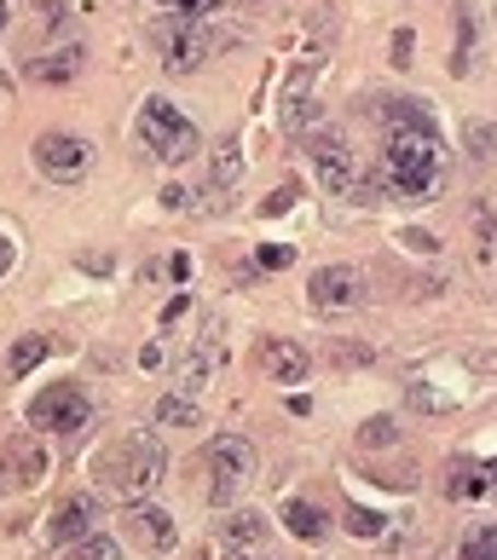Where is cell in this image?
Instances as JSON below:
<instances>
[{
    "label": "cell",
    "instance_id": "obj_13",
    "mask_svg": "<svg viewBox=\"0 0 497 560\" xmlns=\"http://www.w3.org/2000/svg\"><path fill=\"white\" fill-rule=\"evenodd\" d=\"M220 544H226V549H261V544H266V514H261V509L232 514V521L220 526Z\"/></svg>",
    "mask_w": 497,
    "mask_h": 560
},
{
    "label": "cell",
    "instance_id": "obj_24",
    "mask_svg": "<svg viewBox=\"0 0 497 560\" xmlns=\"http://www.w3.org/2000/svg\"><path fill=\"white\" fill-rule=\"evenodd\" d=\"M289 260H296V255H289V248H284V243H266V248H261V255H255V266H266V272H284V266H289Z\"/></svg>",
    "mask_w": 497,
    "mask_h": 560
},
{
    "label": "cell",
    "instance_id": "obj_15",
    "mask_svg": "<svg viewBox=\"0 0 497 560\" xmlns=\"http://www.w3.org/2000/svg\"><path fill=\"white\" fill-rule=\"evenodd\" d=\"M458 503H474V497H492V480H486V463H458L451 468V486H446Z\"/></svg>",
    "mask_w": 497,
    "mask_h": 560
},
{
    "label": "cell",
    "instance_id": "obj_1",
    "mask_svg": "<svg viewBox=\"0 0 497 560\" xmlns=\"http://www.w3.org/2000/svg\"><path fill=\"white\" fill-rule=\"evenodd\" d=\"M382 191L400 202H423L440 191V144L423 110L400 105L393 110V133H388V156H382Z\"/></svg>",
    "mask_w": 497,
    "mask_h": 560
},
{
    "label": "cell",
    "instance_id": "obj_23",
    "mask_svg": "<svg viewBox=\"0 0 497 560\" xmlns=\"http://www.w3.org/2000/svg\"><path fill=\"white\" fill-rule=\"evenodd\" d=\"M203 382H209V352H197V359H185V370H180V387H185V393H197Z\"/></svg>",
    "mask_w": 497,
    "mask_h": 560
},
{
    "label": "cell",
    "instance_id": "obj_2",
    "mask_svg": "<svg viewBox=\"0 0 497 560\" xmlns=\"http://www.w3.org/2000/svg\"><path fill=\"white\" fill-rule=\"evenodd\" d=\"M162 463H169V456H162V445L151 440V433H128V440H116L105 451L99 474H105V486L122 497V503H145L162 480Z\"/></svg>",
    "mask_w": 497,
    "mask_h": 560
},
{
    "label": "cell",
    "instance_id": "obj_20",
    "mask_svg": "<svg viewBox=\"0 0 497 560\" xmlns=\"http://www.w3.org/2000/svg\"><path fill=\"white\" fill-rule=\"evenodd\" d=\"M157 422H169V428H192V422H197V405L185 399V393H174V399H162V405H157Z\"/></svg>",
    "mask_w": 497,
    "mask_h": 560
},
{
    "label": "cell",
    "instance_id": "obj_31",
    "mask_svg": "<svg viewBox=\"0 0 497 560\" xmlns=\"http://www.w3.org/2000/svg\"><path fill=\"white\" fill-rule=\"evenodd\" d=\"M486 480H492V497H497V456H492V463H486Z\"/></svg>",
    "mask_w": 497,
    "mask_h": 560
},
{
    "label": "cell",
    "instance_id": "obj_17",
    "mask_svg": "<svg viewBox=\"0 0 497 560\" xmlns=\"http://www.w3.org/2000/svg\"><path fill=\"white\" fill-rule=\"evenodd\" d=\"M209 185L220 197H232V185H238V139H220V156H215V168H209Z\"/></svg>",
    "mask_w": 497,
    "mask_h": 560
},
{
    "label": "cell",
    "instance_id": "obj_22",
    "mask_svg": "<svg viewBox=\"0 0 497 560\" xmlns=\"http://www.w3.org/2000/svg\"><path fill=\"white\" fill-rule=\"evenodd\" d=\"M347 532H354V537H382L388 521H382L377 509H347Z\"/></svg>",
    "mask_w": 497,
    "mask_h": 560
},
{
    "label": "cell",
    "instance_id": "obj_6",
    "mask_svg": "<svg viewBox=\"0 0 497 560\" xmlns=\"http://www.w3.org/2000/svg\"><path fill=\"white\" fill-rule=\"evenodd\" d=\"M35 168L53 185H76L93 168V151H88V139H76V133H41L35 139Z\"/></svg>",
    "mask_w": 497,
    "mask_h": 560
},
{
    "label": "cell",
    "instance_id": "obj_32",
    "mask_svg": "<svg viewBox=\"0 0 497 560\" xmlns=\"http://www.w3.org/2000/svg\"><path fill=\"white\" fill-rule=\"evenodd\" d=\"M0 24H7V7H0Z\"/></svg>",
    "mask_w": 497,
    "mask_h": 560
},
{
    "label": "cell",
    "instance_id": "obj_30",
    "mask_svg": "<svg viewBox=\"0 0 497 560\" xmlns=\"http://www.w3.org/2000/svg\"><path fill=\"white\" fill-rule=\"evenodd\" d=\"M7 266H12V243L0 237V278H7Z\"/></svg>",
    "mask_w": 497,
    "mask_h": 560
},
{
    "label": "cell",
    "instance_id": "obj_25",
    "mask_svg": "<svg viewBox=\"0 0 497 560\" xmlns=\"http://www.w3.org/2000/svg\"><path fill=\"white\" fill-rule=\"evenodd\" d=\"M169 12H180V18H203V12H215V0H162Z\"/></svg>",
    "mask_w": 497,
    "mask_h": 560
},
{
    "label": "cell",
    "instance_id": "obj_16",
    "mask_svg": "<svg viewBox=\"0 0 497 560\" xmlns=\"http://www.w3.org/2000/svg\"><path fill=\"white\" fill-rule=\"evenodd\" d=\"M284 526L296 532V537H324V532H330V521H324L319 503H289V509H284Z\"/></svg>",
    "mask_w": 497,
    "mask_h": 560
},
{
    "label": "cell",
    "instance_id": "obj_27",
    "mask_svg": "<svg viewBox=\"0 0 497 560\" xmlns=\"http://www.w3.org/2000/svg\"><path fill=\"white\" fill-rule=\"evenodd\" d=\"M393 433H400V428H393V422H370V428H365V445H388Z\"/></svg>",
    "mask_w": 497,
    "mask_h": 560
},
{
    "label": "cell",
    "instance_id": "obj_7",
    "mask_svg": "<svg viewBox=\"0 0 497 560\" xmlns=\"http://www.w3.org/2000/svg\"><path fill=\"white\" fill-rule=\"evenodd\" d=\"M307 295H313L319 313H354L365 301V278L354 266H319V272L307 278Z\"/></svg>",
    "mask_w": 497,
    "mask_h": 560
},
{
    "label": "cell",
    "instance_id": "obj_8",
    "mask_svg": "<svg viewBox=\"0 0 497 560\" xmlns=\"http://www.w3.org/2000/svg\"><path fill=\"white\" fill-rule=\"evenodd\" d=\"M307 162H313V179L324 185L330 197H342V191H354V151L336 139V133H319V139H307Z\"/></svg>",
    "mask_w": 497,
    "mask_h": 560
},
{
    "label": "cell",
    "instance_id": "obj_5",
    "mask_svg": "<svg viewBox=\"0 0 497 560\" xmlns=\"http://www.w3.org/2000/svg\"><path fill=\"white\" fill-rule=\"evenodd\" d=\"M203 463H209L215 503H226V497L255 474V445H248L243 433H220V440H209V451H203Z\"/></svg>",
    "mask_w": 497,
    "mask_h": 560
},
{
    "label": "cell",
    "instance_id": "obj_11",
    "mask_svg": "<svg viewBox=\"0 0 497 560\" xmlns=\"http://www.w3.org/2000/svg\"><path fill=\"white\" fill-rule=\"evenodd\" d=\"M203 58H209V35H203V30H192V24H185V30H174L169 40H162V65H169L174 75H192V70L203 65Z\"/></svg>",
    "mask_w": 497,
    "mask_h": 560
},
{
    "label": "cell",
    "instance_id": "obj_4",
    "mask_svg": "<svg viewBox=\"0 0 497 560\" xmlns=\"http://www.w3.org/2000/svg\"><path fill=\"white\" fill-rule=\"evenodd\" d=\"M88 417H93V405H88V393H81L76 382H58V387H47L41 399L30 405V428H47V433H76L88 428Z\"/></svg>",
    "mask_w": 497,
    "mask_h": 560
},
{
    "label": "cell",
    "instance_id": "obj_19",
    "mask_svg": "<svg viewBox=\"0 0 497 560\" xmlns=\"http://www.w3.org/2000/svg\"><path fill=\"white\" fill-rule=\"evenodd\" d=\"M41 359H47V336H24L12 347V376H30Z\"/></svg>",
    "mask_w": 497,
    "mask_h": 560
},
{
    "label": "cell",
    "instance_id": "obj_14",
    "mask_svg": "<svg viewBox=\"0 0 497 560\" xmlns=\"http://www.w3.org/2000/svg\"><path fill=\"white\" fill-rule=\"evenodd\" d=\"M7 474H12V486H41V474H47V451H41V445H12L7 451Z\"/></svg>",
    "mask_w": 497,
    "mask_h": 560
},
{
    "label": "cell",
    "instance_id": "obj_18",
    "mask_svg": "<svg viewBox=\"0 0 497 560\" xmlns=\"http://www.w3.org/2000/svg\"><path fill=\"white\" fill-rule=\"evenodd\" d=\"M458 560H497V521L481 526V532H469L463 549H458Z\"/></svg>",
    "mask_w": 497,
    "mask_h": 560
},
{
    "label": "cell",
    "instance_id": "obj_10",
    "mask_svg": "<svg viewBox=\"0 0 497 560\" xmlns=\"http://www.w3.org/2000/svg\"><path fill=\"white\" fill-rule=\"evenodd\" d=\"M261 370H266V376H273L278 387H296V382H307L313 359H307V347H301V341L273 336V341H261Z\"/></svg>",
    "mask_w": 497,
    "mask_h": 560
},
{
    "label": "cell",
    "instance_id": "obj_9",
    "mask_svg": "<svg viewBox=\"0 0 497 560\" xmlns=\"http://www.w3.org/2000/svg\"><path fill=\"white\" fill-rule=\"evenodd\" d=\"M128 537H134V544H139L145 555H169V549L180 544V532H174V514H169V509H157L151 497L128 509Z\"/></svg>",
    "mask_w": 497,
    "mask_h": 560
},
{
    "label": "cell",
    "instance_id": "obj_29",
    "mask_svg": "<svg viewBox=\"0 0 497 560\" xmlns=\"http://www.w3.org/2000/svg\"><path fill=\"white\" fill-rule=\"evenodd\" d=\"M226 560H273V555H261V549H226Z\"/></svg>",
    "mask_w": 497,
    "mask_h": 560
},
{
    "label": "cell",
    "instance_id": "obj_21",
    "mask_svg": "<svg viewBox=\"0 0 497 560\" xmlns=\"http://www.w3.org/2000/svg\"><path fill=\"white\" fill-rule=\"evenodd\" d=\"M65 560H122V549L111 544V537H81Z\"/></svg>",
    "mask_w": 497,
    "mask_h": 560
},
{
    "label": "cell",
    "instance_id": "obj_28",
    "mask_svg": "<svg viewBox=\"0 0 497 560\" xmlns=\"http://www.w3.org/2000/svg\"><path fill=\"white\" fill-rule=\"evenodd\" d=\"M393 65H411V30L393 35Z\"/></svg>",
    "mask_w": 497,
    "mask_h": 560
},
{
    "label": "cell",
    "instance_id": "obj_12",
    "mask_svg": "<svg viewBox=\"0 0 497 560\" xmlns=\"http://www.w3.org/2000/svg\"><path fill=\"white\" fill-rule=\"evenodd\" d=\"M93 497H65V503H58V514H53V526H47V537L53 544H76L81 532L93 526Z\"/></svg>",
    "mask_w": 497,
    "mask_h": 560
},
{
    "label": "cell",
    "instance_id": "obj_3",
    "mask_svg": "<svg viewBox=\"0 0 497 560\" xmlns=\"http://www.w3.org/2000/svg\"><path fill=\"white\" fill-rule=\"evenodd\" d=\"M139 133L145 144H151V156L162 162H185L197 151V128H192V116H180L169 98H145V110H139Z\"/></svg>",
    "mask_w": 497,
    "mask_h": 560
},
{
    "label": "cell",
    "instance_id": "obj_26",
    "mask_svg": "<svg viewBox=\"0 0 497 560\" xmlns=\"http://www.w3.org/2000/svg\"><path fill=\"white\" fill-rule=\"evenodd\" d=\"M469 47H474V18L463 12V30H458V70H469Z\"/></svg>",
    "mask_w": 497,
    "mask_h": 560
}]
</instances>
